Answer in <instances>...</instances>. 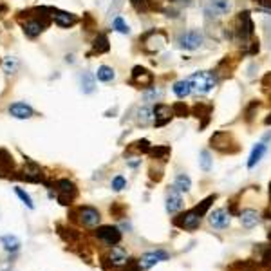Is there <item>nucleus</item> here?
<instances>
[{"mask_svg": "<svg viewBox=\"0 0 271 271\" xmlns=\"http://www.w3.org/2000/svg\"><path fill=\"white\" fill-rule=\"evenodd\" d=\"M114 29L118 31V33H121V35H128V33H130V29H128V26L123 22L121 16H116V18H114Z\"/></svg>", "mask_w": 271, "mask_h": 271, "instance_id": "58836bf2", "label": "nucleus"}, {"mask_svg": "<svg viewBox=\"0 0 271 271\" xmlns=\"http://www.w3.org/2000/svg\"><path fill=\"white\" fill-rule=\"evenodd\" d=\"M150 149H152V145H150L149 139H139V141H136L132 147V150H136V152H141V154H149Z\"/></svg>", "mask_w": 271, "mask_h": 271, "instance_id": "c9c22d12", "label": "nucleus"}, {"mask_svg": "<svg viewBox=\"0 0 271 271\" xmlns=\"http://www.w3.org/2000/svg\"><path fill=\"white\" fill-rule=\"evenodd\" d=\"M53 18L60 27H71L78 22V18L71 13H65V11H54L53 13Z\"/></svg>", "mask_w": 271, "mask_h": 271, "instance_id": "412c9836", "label": "nucleus"}, {"mask_svg": "<svg viewBox=\"0 0 271 271\" xmlns=\"http://www.w3.org/2000/svg\"><path fill=\"white\" fill-rule=\"evenodd\" d=\"M138 121L139 125H143V127H147V125H150V123L154 121V108L150 107H141L138 110Z\"/></svg>", "mask_w": 271, "mask_h": 271, "instance_id": "393cba45", "label": "nucleus"}, {"mask_svg": "<svg viewBox=\"0 0 271 271\" xmlns=\"http://www.w3.org/2000/svg\"><path fill=\"white\" fill-rule=\"evenodd\" d=\"M78 219L82 222L85 228H98L100 224V220H102V215L96 208H92V206H82L80 210H78Z\"/></svg>", "mask_w": 271, "mask_h": 271, "instance_id": "1a4fd4ad", "label": "nucleus"}, {"mask_svg": "<svg viewBox=\"0 0 271 271\" xmlns=\"http://www.w3.org/2000/svg\"><path fill=\"white\" fill-rule=\"evenodd\" d=\"M15 194L18 195V197H20L22 203H24V205H26L27 208H31V210L35 208V205H33V201H31L29 194H26V192H24V190H22V188H18V186H16V188H15Z\"/></svg>", "mask_w": 271, "mask_h": 271, "instance_id": "4c0bfd02", "label": "nucleus"}, {"mask_svg": "<svg viewBox=\"0 0 271 271\" xmlns=\"http://www.w3.org/2000/svg\"><path fill=\"white\" fill-rule=\"evenodd\" d=\"M0 242H2L5 251H16L20 248V241H18L15 235H4L0 239Z\"/></svg>", "mask_w": 271, "mask_h": 271, "instance_id": "c756f323", "label": "nucleus"}, {"mask_svg": "<svg viewBox=\"0 0 271 271\" xmlns=\"http://www.w3.org/2000/svg\"><path fill=\"white\" fill-rule=\"evenodd\" d=\"M255 27H253V22H251L250 11H242L241 15L237 16V26H235V35L239 36V40L248 46L250 40L253 38V33H255Z\"/></svg>", "mask_w": 271, "mask_h": 271, "instance_id": "7ed1b4c3", "label": "nucleus"}, {"mask_svg": "<svg viewBox=\"0 0 271 271\" xmlns=\"http://www.w3.org/2000/svg\"><path fill=\"white\" fill-rule=\"evenodd\" d=\"M9 114L18 119H29L33 116V108L26 103H13L9 107Z\"/></svg>", "mask_w": 271, "mask_h": 271, "instance_id": "aec40b11", "label": "nucleus"}, {"mask_svg": "<svg viewBox=\"0 0 271 271\" xmlns=\"http://www.w3.org/2000/svg\"><path fill=\"white\" fill-rule=\"evenodd\" d=\"M96 237L110 248L121 242V231L116 226H100V228H96Z\"/></svg>", "mask_w": 271, "mask_h": 271, "instance_id": "6e6552de", "label": "nucleus"}, {"mask_svg": "<svg viewBox=\"0 0 271 271\" xmlns=\"http://www.w3.org/2000/svg\"><path fill=\"white\" fill-rule=\"evenodd\" d=\"M239 219H241V224L244 226L246 230H251V228H255L259 224V220H261V214L257 210H251V208H246L239 214Z\"/></svg>", "mask_w": 271, "mask_h": 271, "instance_id": "f3484780", "label": "nucleus"}, {"mask_svg": "<svg viewBox=\"0 0 271 271\" xmlns=\"http://www.w3.org/2000/svg\"><path fill=\"white\" fill-rule=\"evenodd\" d=\"M168 259H170V255L164 250L147 251V253H143V255L138 259V264H139L141 270L147 271V270H150L152 266H156V264H159V262L168 261Z\"/></svg>", "mask_w": 271, "mask_h": 271, "instance_id": "423d86ee", "label": "nucleus"}, {"mask_svg": "<svg viewBox=\"0 0 271 271\" xmlns=\"http://www.w3.org/2000/svg\"><path fill=\"white\" fill-rule=\"evenodd\" d=\"M259 107H261V103L257 102V100H253V102L248 105V108H246V121H251V119H253V114H255V110H259Z\"/></svg>", "mask_w": 271, "mask_h": 271, "instance_id": "a19ab883", "label": "nucleus"}, {"mask_svg": "<svg viewBox=\"0 0 271 271\" xmlns=\"http://www.w3.org/2000/svg\"><path fill=\"white\" fill-rule=\"evenodd\" d=\"M199 164H201V170H203V172H210L212 170L214 159H212V156H210L208 150H203V152L199 154Z\"/></svg>", "mask_w": 271, "mask_h": 271, "instance_id": "2f4dec72", "label": "nucleus"}, {"mask_svg": "<svg viewBox=\"0 0 271 271\" xmlns=\"http://www.w3.org/2000/svg\"><path fill=\"white\" fill-rule=\"evenodd\" d=\"M13 168V158L5 150H0V172Z\"/></svg>", "mask_w": 271, "mask_h": 271, "instance_id": "f704fd0d", "label": "nucleus"}, {"mask_svg": "<svg viewBox=\"0 0 271 271\" xmlns=\"http://www.w3.org/2000/svg\"><path fill=\"white\" fill-rule=\"evenodd\" d=\"M56 188H58V201H60L61 205H69L76 197V186L69 179H60L56 183Z\"/></svg>", "mask_w": 271, "mask_h": 271, "instance_id": "f8f14e48", "label": "nucleus"}, {"mask_svg": "<svg viewBox=\"0 0 271 271\" xmlns=\"http://www.w3.org/2000/svg\"><path fill=\"white\" fill-rule=\"evenodd\" d=\"M114 69H110V67H107V65H102L100 69H98V72H96V78L100 80V82H112L114 80Z\"/></svg>", "mask_w": 271, "mask_h": 271, "instance_id": "7c9ffc66", "label": "nucleus"}, {"mask_svg": "<svg viewBox=\"0 0 271 271\" xmlns=\"http://www.w3.org/2000/svg\"><path fill=\"white\" fill-rule=\"evenodd\" d=\"M2 9H4V7H2V5H0V11H2Z\"/></svg>", "mask_w": 271, "mask_h": 271, "instance_id": "de8ad7c7", "label": "nucleus"}, {"mask_svg": "<svg viewBox=\"0 0 271 271\" xmlns=\"http://www.w3.org/2000/svg\"><path fill=\"white\" fill-rule=\"evenodd\" d=\"M201 217L197 212L192 208V210L188 212H184V214H181L179 217H174L172 219V222H174V226H177V228H181V230H190V231H194L197 230L201 226Z\"/></svg>", "mask_w": 271, "mask_h": 271, "instance_id": "20e7f679", "label": "nucleus"}, {"mask_svg": "<svg viewBox=\"0 0 271 271\" xmlns=\"http://www.w3.org/2000/svg\"><path fill=\"white\" fill-rule=\"evenodd\" d=\"M266 150H268L266 141H261V143H257L255 147H253V150H251L250 159H248V168H253V166H255L257 163H261V159L264 158Z\"/></svg>", "mask_w": 271, "mask_h": 271, "instance_id": "6ab92c4d", "label": "nucleus"}, {"mask_svg": "<svg viewBox=\"0 0 271 271\" xmlns=\"http://www.w3.org/2000/svg\"><path fill=\"white\" fill-rule=\"evenodd\" d=\"M261 266L266 268V270H270V268H271V244L266 246V248H264V251H262Z\"/></svg>", "mask_w": 271, "mask_h": 271, "instance_id": "e433bc0d", "label": "nucleus"}, {"mask_svg": "<svg viewBox=\"0 0 271 271\" xmlns=\"http://www.w3.org/2000/svg\"><path fill=\"white\" fill-rule=\"evenodd\" d=\"M172 91H174V94L177 98L184 100L186 96H190V94H192V83H190L188 80H179V82L174 83Z\"/></svg>", "mask_w": 271, "mask_h": 271, "instance_id": "4be33fe9", "label": "nucleus"}, {"mask_svg": "<svg viewBox=\"0 0 271 271\" xmlns=\"http://www.w3.org/2000/svg\"><path fill=\"white\" fill-rule=\"evenodd\" d=\"M228 271H255V264L248 261H239L235 264H231Z\"/></svg>", "mask_w": 271, "mask_h": 271, "instance_id": "72a5a7b5", "label": "nucleus"}, {"mask_svg": "<svg viewBox=\"0 0 271 271\" xmlns=\"http://www.w3.org/2000/svg\"><path fill=\"white\" fill-rule=\"evenodd\" d=\"M270 199H271V183H270Z\"/></svg>", "mask_w": 271, "mask_h": 271, "instance_id": "a18cd8bd", "label": "nucleus"}, {"mask_svg": "<svg viewBox=\"0 0 271 271\" xmlns=\"http://www.w3.org/2000/svg\"><path fill=\"white\" fill-rule=\"evenodd\" d=\"M203 33L197 29H190V31H184V33H181L179 40H177V44H179L181 49H184V51H195V49H199L201 46H203Z\"/></svg>", "mask_w": 271, "mask_h": 271, "instance_id": "39448f33", "label": "nucleus"}, {"mask_svg": "<svg viewBox=\"0 0 271 271\" xmlns=\"http://www.w3.org/2000/svg\"><path fill=\"white\" fill-rule=\"evenodd\" d=\"M174 186L179 192H190V188H192V179H190L186 174H179V175H175V181H174Z\"/></svg>", "mask_w": 271, "mask_h": 271, "instance_id": "a878e982", "label": "nucleus"}, {"mask_svg": "<svg viewBox=\"0 0 271 271\" xmlns=\"http://www.w3.org/2000/svg\"><path fill=\"white\" fill-rule=\"evenodd\" d=\"M110 186H112V190H116V192H121V190L127 186V181H125L123 175H116L112 179V183H110Z\"/></svg>", "mask_w": 271, "mask_h": 271, "instance_id": "79ce46f5", "label": "nucleus"}, {"mask_svg": "<svg viewBox=\"0 0 271 271\" xmlns=\"http://www.w3.org/2000/svg\"><path fill=\"white\" fill-rule=\"evenodd\" d=\"M231 0H210V4L205 7V15L208 18H220L224 15H230Z\"/></svg>", "mask_w": 271, "mask_h": 271, "instance_id": "0eeeda50", "label": "nucleus"}, {"mask_svg": "<svg viewBox=\"0 0 271 271\" xmlns=\"http://www.w3.org/2000/svg\"><path fill=\"white\" fill-rule=\"evenodd\" d=\"M262 87H271V72L264 74V78H262Z\"/></svg>", "mask_w": 271, "mask_h": 271, "instance_id": "37998d69", "label": "nucleus"}, {"mask_svg": "<svg viewBox=\"0 0 271 271\" xmlns=\"http://www.w3.org/2000/svg\"><path fill=\"white\" fill-rule=\"evenodd\" d=\"M212 110H214V107H212V105H205V103H195L194 107H192V114H194L195 118L203 119L201 128H205L206 125H208L210 116H212Z\"/></svg>", "mask_w": 271, "mask_h": 271, "instance_id": "a211bd4d", "label": "nucleus"}, {"mask_svg": "<svg viewBox=\"0 0 271 271\" xmlns=\"http://www.w3.org/2000/svg\"><path fill=\"white\" fill-rule=\"evenodd\" d=\"M149 154L154 159H158V161H163L164 163V161L168 159L170 154H172V149H170V147H161V145H159V147H152Z\"/></svg>", "mask_w": 271, "mask_h": 271, "instance_id": "b1692460", "label": "nucleus"}, {"mask_svg": "<svg viewBox=\"0 0 271 271\" xmlns=\"http://www.w3.org/2000/svg\"><path fill=\"white\" fill-rule=\"evenodd\" d=\"M164 96V91L161 87H149V91L145 92L143 98H145V102H161Z\"/></svg>", "mask_w": 271, "mask_h": 271, "instance_id": "bb28decb", "label": "nucleus"}, {"mask_svg": "<svg viewBox=\"0 0 271 271\" xmlns=\"http://www.w3.org/2000/svg\"><path fill=\"white\" fill-rule=\"evenodd\" d=\"M110 49L108 46V38L105 35H98L94 38V44H92V53H98V54H102V53H107Z\"/></svg>", "mask_w": 271, "mask_h": 271, "instance_id": "5701e85b", "label": "nucleus"}, {"mask_svg": "<svg viewBox=\"0 0 271 271\" xmlns=\"http://www.w3.org/2000/svg\"><path fill=\"white\" fill-rule=\"evenodd\" d=\"M215 199H217V195H208V197H206V199H203V201H201V203H199V205H197V206H194V210L195 212H197V214H199L201 215V217H203V215H206V214H208V210H210V206L212 205H214V201Z\"/></svg>", "mask_w": 271, "mask_h": 271, "instance_id": "cd10ccee", "label": "nucleus"}, {"mask_svg": "<svg viewBox=\"0 0 271 271\" xmlns=\"http://www.w3.org/2000/svg\"><path fill=\"white\" fill-rule=\"evenodd\" d=\"M47 26H49L47 15H42L40 18H29V20L24 24V33H26L27 36H31V38H35V36L40 35Z\"/></svg>", "mask_w": 271, "mask_h": 271, "instance_id": "ddd939ff", "label": "nucleus"}, {"mask_svg": "<svg viewBox=\"0 0 271 271\" xmlns=\"http://www.w3.org/2000/svg\"><path fill=\"white\" fill-rule=\"evenodd\" d=\"M183 197H181V192L175 186H172L168 192V197H166V212H168L170 215L177 214V212L183 210Z\"/></svg>", "mask_w": 271, "mask_h": 271, "instance_id": "2eb2a0df", "label": "nucleus"}, {"mask_svg": "<svg viewBox=\"0 0 271 271\" xmlns=\"http://www.w3.org/2000/svg\"><path fill=\"white\" fill-rule=\"evenodd\" d=\"M166 42H168V35L163 29H152L149 33H145L143 38H141L145 53H150V54L161 51L166 46Z\"/></svg>", "mask_w": 271, "mask_h": 271, "instance_id": "f03ea898", "label": "nucleus"}, {"mask_svg": "<svg viewBox=\"0 0 271 271\" xmlns=\"http://www.w3.org/2000/svg\"><path fill=\"white\" fill-rule=\"evenodd\" d=\"M152 82H154V74L145 69L141 65H136L132 69V78H130V83L132 85H138V87H152Z\"/></svg>", "mask_w": 271, "mask_h": 271, "instance_id": "9b49d317", "label": "nucleus"}, {"mask_svg": "<svg viewBox=\"0 0 271 271\" xmlns=\"http://www.w3.org/2000/svg\"><path fill=\"white\" fill-rule=\"evenodd\" d=\"M82 85H83V91H85V92H92V91H94V80H92V76L89 74V72H85V74H83Z\"/></svg>", "mask_w": 271, "mask_h": 271, "instance_id": "ea45409f", "label": "nucleus"}, {"mask_svg": "<svg viewBox=\"0 0 271 271\" xmlns=\"http://www.w3.org/2000/svg\"><path fill=\"white\" fill-rule=\"evenodd\" d=\"M172 112H174V116H177V118H188L192 108L184 102H175L174 105H172Z\"/></svg>", "mask_w": 271, "mask_h": 271, "instance_id": "c85d7f7f", "label": "nucleus"}, {"mask_svg": "<svg viewBox=\"0 0 271 271\" xmlns=\"http://www.w3.org/2000/svg\"><path fill=\"white\" fill-rule=\"evenodd\" d=\"M270 103H271V94H270Z\"/></svg>", "mask_w": 271, "mask_h": 271, "instance_id": "09e8293b", "label": "nucleus"}, {"mask_svg": "<svg viewBox=\"0 0 271 271\" xmlns=\"http://www.w3.org/2000/svg\"><path fill=\"white\" fill-rule=\"evenodd\" d=\"M268 237H270V241H271V230H270V233H268Z\"/></svg>", "mask_w": 271, "mask_h": 271, "instance_id": "49530a36", "label": "nucleus"}, {"mask_svg": "<svg viewBox=\"0 0 271 271\" xmlns=\"http://www.w3.org/2000/svg\"><path fill=\"white\" fill-rule=\"evenodd\" d=\"M107 261L112 268H119V266H125V264H127L128 255H127V251L123 250L121 246H112L110 253L107 255Z\"/></svg>", "mask_w": 271, "mask_h": 271, "instance_id": "dca6fc26", "label": "nucleus"}, {"mask_svg": "<svg viewBox=\"0 0 271 271\" xmlns=\"http://www.w3.org/2000/svg\"><path fill=\"white\" fill-rule=\"evenodd\" d=\"M264 123H266V125H271V114H270V116H268L266 119H264Z\"/></svg>", "mask_w": 271, "mask_h": 271, "instance_id": "c03bdc74", "label": "nucleus"}, {"mask_svg": "<svg viewBox=\"0 0 271 271\" xmlns=\"http://www.w3.org/2000/svg\"><path fill=\"white\" fill-rule=\"evenodd\" d=\"M174 118V112H172V107L164 105V103H156L154 107V125L156 127H164L166 123H170V119Z\"/></svg>", "mask_w": 271, "mask_h": 271, "instance_id": "4468645a", "label": "nucleus"}, {"mask_svg": "<svg viewBox=\"0 0 271 271\" xmlns=\"http://www.w3.org/2000/svg\"><path fill=\"white\" fill-rule=\"evenodd\" d=\"M188 82L192 83V92L199 94V96H205V94L214 91L215 83H217V76H215L214 72L201 71V72H194V74L188 78Z\"/></svg>", "mask_w": 271, "mask_h": 271, "instance_id": "f257e3e1", "label": "nucleus"}, {"mask_svg": "<svg viewBox=\"0 0 271 271\" xmlns=\"http://www.w3.org/2000/svg\"><path fill=\"white\" fill-rule=\"evenodd\" d=\"M208 222H210L212 228H215V230H226L231 222L230 212L224 210V208H217V210L210 212V215H208Z\"/></svg>", "mask_w": 271, "mask_h": 271, "instance_id": "9d476101", "label": "nucleus"}, {"mask_svg": "<svg viewBox=\"0 0 271 271\" xmlns=\"http://www.w3.org/2000/svg\"><path fill=\"white\" fill-rule=\"evenodd\" d=\"M130 4L138 13H149L152 9V0H130Z\"/></svg>", "mask_w": 271, "mask_h": 271, "instance_id": "473e14b6", "label": "nucleus"}]
</instances>
